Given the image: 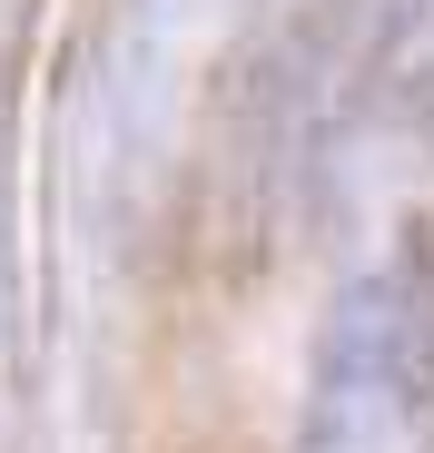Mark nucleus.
<instances>
[{
  "instance_id": "f257e3e1",
  "label": "nucleus",
  "mask_w": 434,
  "mask_h": 453,
  "mask_svg": "<svg viewBox=\"0 0 434 453\" xmlns=\"http://www.w3.org/2000/svg\"><path fill=\"white\" fill-rule=\"evenodd\" d=\"M297 453H434V257L424 247L336 286L306 355Z\"/></svg>"
},
{
  "instance_id": "f03ea898",
  "label": "nucleus",
  "mask_w": 434,
  "mask_h": 453,
  "mask_svg": "<svg viewBox=\"0 0 434 453\" xmlns=\"http://www.w3.org/2000/svg\"><path fill=\"white\" fill-rule=\"evenodd\" d=\"M11 80H20V0H0V434L20 414V237H11Z\"/></svg>"
},
{
  "instance_id": "7ed1b4c3",
  "label": "nucleus",
  "mask_w": 434,
  "mask_h": 453,
  "mask_svg": "<svg viewBox=\"0 0 434 453\" xmlns=\"http://www.w3.org/2000/svg\"><path fill=\"white\" fill-rule=\"evenodd\" d=\"M434 30V0H345V20H336V59H326V80H366V69H405V50Z\"/></svg>"
}]
</instances>
